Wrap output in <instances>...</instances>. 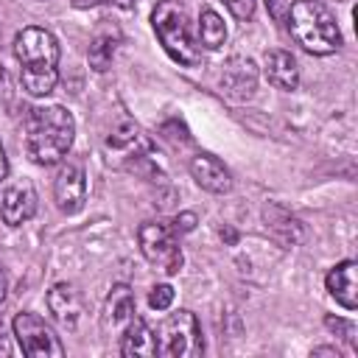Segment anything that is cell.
I'll use <instances>...</instances> for the list:
<instances>
[{"mask_svg":"<svg viewBox=\"0 0 358 358\" xmlns=\"http://www.w3.org/2000/svg\"><path fill=\"white\" fill-rule=\"evenodd\" d=\"M14 56L22 67V87L31 95H48L53 92L59 81V42L48 28H22L14 36Z\"/></svg>","mask_w":358,"mask_h":358,"instance_id":"1","label":"cell"},{"mask_svg":"<svg viewBox=\"0 0 358 358\" xmlns=\"http://www.w3.org/2000/svg\"><path fill=\"white\" fill-rule=\"evenodd\" d=\"M76 137V120L64 106H39L28 117L25 151L36 165L59 162Z\"/></svg>","mask_w":358,"mask_h":358,"instance_id":"2","label":"cell"},{"mask_svg":"<svg viewBox=\"0 0 358 358\" xmlns=\"http://www.w3.org/2000/svg\"><path fill=\"white\" fill-rule=\"evenodd\" d=\"M285 22L296 45L313 56H327L341 48V31L330 8L319 0H294L285 11Z\"/></svg>","mask_w":358,"mask_h":358,"instance_id":"3","label":"cell"},{"mask_svg":"<svg viewBox=\"0 0 358 358\" xmlns=\"http://www.w3.org/2000/svg\"><path fill=\"white\" fill-rule=\"evenodd\" d=\"M151 25H154V34L162 42L165 53L173 62L185 64V67L201 64V48L196 45V39L190 34L187 8L179 0H159L157 8L151 11Z\"/></svg>","mask_w":358,"mask_h":358,"instance_id":"4","label":"cell"},{"mask_svg":"<svg viewBox=\"0 0 358 358\" xmlns=\"http://www.w3.org/2000/svg\"><path fill=\"white\" fill-rule=\"evenodd\" d=\"M154 338H157V355H165V358H196L204 352L199 319L190 310L171 313L157 327Z\"/></svg>","mask_w":358,"mask_h":358,"instance_id":"5","label":"cell"},{"mask_svg":"<svg viewBox=\"0 0 358 358\" xmlns=\"http://www.w3.org/2000/svg\"><path fill=\"white\" fill-rule=\"evenodd\" d=\"M140 252L148 263L159 266L165 274H176L182 268V249L176 241V229L162 221H145L137 229Z\"/></svg>","mask_w":358,"mask_h":358,"instance_id":"6","label":"cell"},{"mask_svg":"<svg viewBox=\"0 0 358 358\" xmlns=\"http://www.w3.org/2000/svg\"><path fill=\"white\" fill-rule=\"evenodd\" d=\"M11 327H14L17 344L25 355H31V358H62L64 355V347H62L59 336L36 313H31V310L17 313Z\"/></svg>","mask_w":358,"mask_h":358,"instance_id":"7","label":"cell"},{"mask_svg":"<svg viewBox=\"0 0 358 358\" xmlns=\"http://www.w3.org/2000/svg\"><path fill=\"white\" fill-rule=\"evenodd\" d=\"M53 196H56V207L62 213H78L84 207L87 199V176L81 165H62V171L56 173L53 182Z\"/></svg>","mask_w":358,"mask_h":358,"instance_id":"8","label":"cell"},{"mask_svg":"<svg viewBox=\"0 0 358 358\" xmlns=\"http://www.w3.org/2000/svg\"><path fill=\"white\" fill-rule=\"evenodd\" d=\"M255 87H257V67H255V62L243 59V56L229 59L224 73H221V90L229 98L246 101V98L255 95Z\"/></svg>","mask_w":358,"mask_h":358,"instance_id":"9","label":"cell"},{"mask_svg":"<svg viewBox=\"0 0 358 358\" xmlns=\"http://www.w3.org/2000/svg\"><path fill=\"white\" fill-rule=\"evenodd\" d=\"M327 291L330 296L347 308V310H355L358 308V263L355 260H341L338 266H333L327 271Z\"/></svg>","mask_w":358,"mask_h":358,"instance_id":"10","label":"cell"},{"mask_svg":"<svg viewBox=\"0 0 358 358\" xmlns=\"http://www.w3.org/2000/svg\"><path fill=\"white\" fill-rule=\"evenodd\" d=\"M190 176L196 179L199 187H204L210 193H229L232 190V176H229L227 165L213 154H196L190 159Z\"/></svg>","mask_w":358,"mask_h":358,"instance_id":"11","label":"cell"},{"mask_svg":"<svg viewBox=\"0 0 358 358\" xmlns=\"http://www.w3.org/2000/svg\"><path fill=\"white\" fill-rule=\"evenodd\" d=\"M36 213V193L31 185H14L0 199V215L8 227H20Z\"/></svg>","mask_w":358,"mask_h":358,"instance_id":"12","label":"cell"},{"mask_svg":"<svg viewBox=\"0 0 358 358\" xmlns=\"http://www.w3.org/2000/svg\"><path fill=\"white\" fill-rule=\"evenodd\" d=\"M263 73L277 90H296V84H299V67L288 50H268Z\"/></svg>","mask_w":358,"mask_h":358,"instance_id":"13","label":"cell"},{"mask_svg":"<svg viewBox=\"0 0 358 358\" xmlns=\"http://www.w3.org/2000/svg\"><path fill=\"white\" fill-rule=\"evenodd\" d=\"M120 352L126 358H151L157 355V338L151 333V327L143 322V319H131L126 327H123V341H120Z\"/></svg>","mask_w":358,"mask_h":358,"instance_id":"14","label":"cell"},{"mask_svg":"<svg viewBox=\"0 0 358 358\" xmlns=\"http://www.w3.org/2000/svg\"><path fill=\"white\" fill-rule=\"evenodd\" d=\"M48 308H50V313H53L62 324L73 327L76 319H78V313H81V296H78V291H76L73 285L59 282V285H53V288L48 291Z\"/></svg>","mask_w":358,"mask_h":358,"instance_id":"15","label":"cell"},{"mask_svg":"<svg viewBox=\"0 0 358 358\" xmlns=\"http://www.w3.org/2000/svg\"><path fill=\"white\" fill-rule=\"evenodd\" d=\"M134 319V296L129 285H115L106 299V322L112 327H126Z\"/></svg>","mask_w":358,"mask_h":358,"instance_id":"16","label":"cell"},{"mask_svg":"<svg viewBox=\"0 0 358 358\" xmlns=\"http://www.w3.org/2000/svg\"><path fill=\"white\" fill-rule=\"evenodd\" d=\"M117 39H120V36H117V34H112V31H101V34H95V39H92L90 50H87L92 70H98V73L109 70V64H112V59H115Z\"/></svg>","mask_w":358,"mask_h":358,"instance_id":"17","label":"cell"},{"mask_svg":"<svg viewBox=\"0 0 358 358\" xmlns=\"http://www.w3.org/2000/svg\"><path fill=\"white\" fill-rule=\"evenodd\" d=\"M199 39L207 50H218L227 39V25L213 8H204L201 17H199Z\"/></svg>","mask_w":358,"mask_h":358,"instance_id":"18","label":"cell"},{"mask_svg":"<svg viewBox=\"0 0 358 358\" xmlns=\"http://www.w3.org/2000/svg\"><path fill=\"white\" fill-rule=\"evenodd\" d=\"M171 302H173V288H171L168 282L151 288V294H148V305H151L154 310H168Z\"/></svg>","mask_w":358,"mask_h":358,"instance_id":"19","label":"cell"},{"mask_svg":"<svg viewBox=\"0 0 358 358\" xmlns=\"http://www.w3.org/2000/svg\"><path fill=\"white\" fill-rule=\"evenodd\" d=\"M224 3H227L229 14H232L235 20H241V22H246V20L255 17V3H257V0H224Z\"/></svg>","mask_w":358,"mask_h":358,"instance_id":"20","label":"cell"},{"mask_svg":"<svg viewBox=\"0 0 358 358\" xmlns=\"http://www.w3.org/2000/svg\"><path fill=\"white\" fill-rule=\"evenodd\" d=\"M196 227V213H179L176 221H173V229L176 232H190Z\"/></svg>","mask_w":358,"mask_h":358,"instance_id":"21","label":"cell"},{"mask_svg":"<svg viewBox=\"0 0 358 358\" xmlns=\"http://www.w3.org/2000/svg\"><path fill=\"white\" fill-rule=\"evenodd\" d=\"M266 6H268V11H271V17H274V20H285L288 6H285L282 0H266Z\"/></svg>","mask_w":358,"mask_h":358,"instance_id":"22","label":"cell"},{"mask_svg":"<svg viewBox=\"0 0 358 358\" xmlns=\"http://www.w3.org/2000/svg\"><path fill=\"white\" fill-rule=\"evenodd\" d=\"M8 95H11V81H8L6 67L0 64V103H3V101H8Z\"/></svg>","mask_w":358,"mask_h":358,"instance_id":"23","label":"cell"},{"mask_svg":"<svg viewBox=\"0 0 358 358\" xmlns=\"http://www.w3.org/2000/svg\"><path fill=\"white\" fill-rule=\"evenodd\" d=\"M76 8H92V6H101L103 0H70Z\"/></svg>","mask_w":358,"mask_h":358,"instance_id":"24","label":"cell"},{"mask_svg":"<svg viewBox=\"0 0 358 358\" xmlns=\"http://www.w3.org/2000/svg\"><path fill=\"white\" fill-rule=\"evenodd\" d=\"M8 173V159H6V151H3V143H0V179H6Z\"/></svg>","mask_w":358,"mask_h":358,"instance_id":"25","label":"cell"},{"mask_svg":"<svg viewBox=\"0 0 358 358\" xmlns=\"http://www.w3.org/2000/svg\"><path fill=\"white\" fill-rule=\"evenodd\" d=\"M6 288H8V280H6V271H3V263H0V302L6 299Z\"/></svg>","mask_w":358,"mask_h":358,"instance_id":"26","label":"cell"},{"mask_svg":"<svg viewBox=\"0 0 358 358\" xmlns=\"http://www.w3.org/2000/svg\"><path fill=\"white\" fill-rule=\"evenodd\" d=\"M313 355H336L338 358V350H333V347H316Z\"/></svg>","mask_w":358,"mask_h":358,"instance_id":"27","label":"cell"},{"mask_svg":"<svg viewBox=\"0 0 358 358\" xmlns=\"http://www.w3.org/2000/svg\"><path fill=\"white\" fill-rule=\"evenodd\" d=\"M103 3H112L117 8H134V0H103Z\"/></svg>","mask_w":358,"mask_h":358,"instance_id":"28","label":"cell"}]
</instances>
